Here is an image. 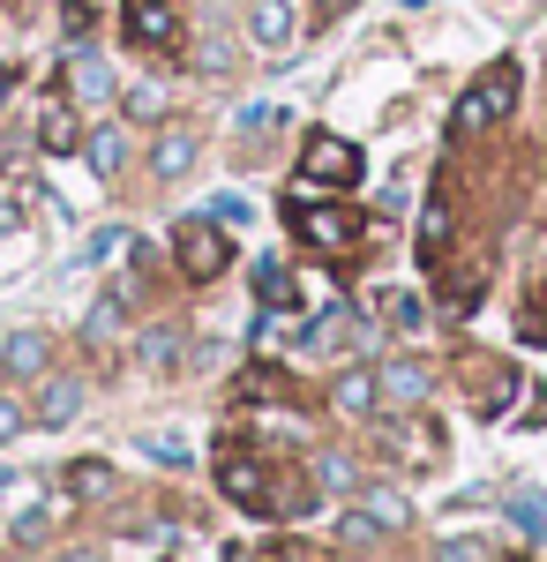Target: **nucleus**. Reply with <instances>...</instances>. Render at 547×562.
Returning a JSON list of instances; mask_svg holds the SVG:
<instances>
[{
	"mask_svg": "<svg viewBox=\"0 0 547 562\" xmlns=\"http://www.w3.org/2000/svg\"><path fill=\"white\" fill-rule=\"evenodd\" d=\"M113 330H121V293H113V301H98V307H90V338L105 346Z\"/></svg>",
	"mask_w": 547,
	"mask_h": 562,
	"instance_id": "nucleus-28",
	"label": "nucleus"
},
{
	"mask_svg": "<svg viewBox=\"0 0 547 562\" xmlns=\"http://www.w3.org/2000/svg\"><path fill=\"white\" fill-rule=\"evenodd\" d=\"M217 487H225V503H241V510H255V518L286 510L278 487H270V465H255V458H225V465H217Z\"/></svg>",
	"mask_w": 547,
	"mask_h": 562,
	"instance_id": "nucleus-4",
	"label": "nucleus"
},
{
	"mask_svg": "<svg viewBox=\"0 0 547 562\" xmlns=\"http://www.w3.org/2000/svg\"><path fill=\"white\" fill-rule=\"evenodd\" d=\"M143 360L150 368H180V330H143Z\"/></svg>",
	"mask_w": 547,
	"mask_h": 562,
	"instance_id": "nucleus-21",
	"label": "nucleus"
},
{
	"mask_svg": "<svg viewBox=\"0 0 547 562\" xmlns=\"http://www.w3.org/2000/svg\"><path fill=\"white\" fill-rule=\"evenodd\" d=\"M60 562H105V555H98V548H68Z\"/></svg>",
	"mask_w": 547,
	"mask_h": 562,
	"instance_id": "nucleus-36",
	"label": "nucleus"
},
{
	"mask_svg": "<svg viewBox=\"0 0 547 562\" xmlns=\"http://www.w3.org/2000/svg\"><path fill=\"white\" fill-rule=\"evenodd\" d=\"M83 413V383L76 375H45V390H38V428H68Z\"/></svg>",
	"mask_w": 547,
	"mask_h": 562,
	"instance_id": "nucleus-9",
	"label": "nucleus"
},
{
	"mask_svg": "<svg viewBox=\"0 0 547 562\" xmlns=\"http://www.w3.org/2000/svg\"><path fill=\"white\" fill-rule=\"evenodd\" d=\"M188 166H196V135H188V128H166V135H158V150H150V173H158V180H180Z\"/></svg>",
	"mask_w": 547,
	"mask_h": 562,
	"instance_id": "nucleus-15",
	"label": "nucleus"
},
{
	"mask_svg": "<svg viewBox=\"0 0 547 562\" xmlns=\"http://www.w3.org/2000/svg\"><path fill=\"white\" fill-rule=\"evenodd\" d=\"M315 480H323L331 495H345V487H360V480H353V458H323V465H315Z\"/></svg>",
	"mask_w": 547,
	"mask_h": 562,
	"instance_id": "nucleus-27",
	"label": "nucleus"
},
{
	"mask_svg": "<svg viewBox=\"0 0 547 562\" xmlns=\"http://www.w3.org/2000/svg\"><path fill=\"white\" fill-rule=\"evenodd\" d=\"M286 217H293L300 240H308V248H323V256H345V248L360 240V217L345 211V203H315V188H293Z\"/></svg>",
	"mask_w": 547,
	"mask_h": 562,
	"instance_id": "nucleus-1",
	"label": "nucleus"
},
{
	"mask_svg": "<svg viewBox=\"0 0 547 562\" xmlns=\"http://www.w3.org/2000/svg\"><path fill=\"white\" fill-rule=\"evenodd\" d=\"M540 420H547V390H540Z\"/></svg>",
	"mask_w": 547,
	"mask_h": 562,
	"instance_id": "nucleus-38",
	"label": "nucleus"
},
{
	"mask_svg": "<svg viewBox=\"0 0 547 562\" xmlns=\"http://www.w3.org/2000/svg\"><path fill=\"white\" fill-rule=\"evenodd\" d=\"M510 525H517L525 540H547V503L540 495H510Z\"/></svg>",
	"mask_w": 547,
	"mask_h": 562,
	"instance_id": "nucleus-20",
	"label": "nucleus"
},
{
	"mask_svg": "<svg viewBox=\"0 0 547 562\" xmlns=\"http://www.w3.org/2000/svg\"><path fill=\"white\" fill-rule=\"evenodd\" d=\"M300 166H308L300 180H315V188H353L360 180V150L345 135H308V158Z\"/></svg>",
	"mask_w": 547,
	"mask_h": 562,
	"instance_id": "nucleus-5",
	"label": "nucleus"
},
{
	"mask_svg": "<svg viewBox=\"0 0 547 562\" xmlns=\"http://www.w3.org/2000/svg\"><path fill=\"white\" fill-rule=\"evenodd\" d=\"M68 495H83V503H98V495H113V465H105V458H76V465H68Z\"/></svg>",
	"mask_w": 547,
	"mask_h": 562,
	"instance_id": "nucleus-17",
	"label": "nucleus"
},
{
	"mask_svg": "<svg viewBox=\"0 0 547 562\" xmlns=\"http://www.w3.org/2000/svg\"><path fill=\"white\" fill-rule=\"evenodd\" d=\"M23 428H31V413H23V405H15V397L0 390V442H15Z\"/></svg>",
	"mask_w": 547,
	"mask_h": 562,
	"instance_id": "nucleus-30",
	"label": "nucleus"
},
{
	"mask_svg": "<svg viewBox=\"0 0 547 562\" xmlns=\"http://www.w3.org/2000/svg\"><path fill=\"white\" fill-rule=\"evenodd\" d=\"M510 105H517V60H495V68L458 98V121H450V128L480 135V128H495V121H510Z\"/></svg>",
	"mask_w": 547,
	"mask_h": 562,
	"instance_id": "nucleus-2",
	"label": "nucleus"
},
{
	"mask_svg": "<svg viewBox=\"0 0 547 562\" xmlns=\"http://www.w3.org/2000/svg\"><path fill=\"white\" fill-rule=\"evenodd\" d=\"M135 450L158 458V465H188V442H180V435H135Z\"/></svg>",
	"mask_w": 547,
	"mask_h": 562,
	"instance_id": "nucleus-22",
	"label": "nucleus"
},
{
	"mask_svg": "<svg viewBox=\"0 0 547 562\" xmlns=\"http://www.w3.org/2000/svg\"><path fill=\"white\" fill-rule=\"evenodd\" d=\"M241 397H286V375H270V368H248V375H241Z\"/></svg>",
	"mask_w": 547,
	"mask_h": 562,
	"instance_id": "nucleus-26",
	"label": "nucleus"
},
{
	"mask_svg": "<svg viewBox=\"0 0 547 562\" xmlns=\"http://www.w3.org/2000/svg\"><path fill=\"white\" fill-rule=\"evenodd\" d=\"M83 158H90V173H98V180H113L127 166V128H113V121H105V128H90L83 135Z\"/></svg>",
	"mask_w": 547,
	"mask_h": 562,
	"instance_id": "nucleus-12",
	"label": "nucleus"
},
{
	"mask_svg": "<svg viewBox=\"0 0 547 562\" xmlns=\"http://www.w3.org/2000/svg\"><path fill=\"white\" fill-rule=\"evenodd\" d=\"M293 31H300L293 0H248V38L263 45V53H278V45H293Z\"/></svg>",
	"mask_w": 547,
	"mask_h": 562,
	"instance_id": "nucleus-7",
	"label": "nucleus"
},
{
	"mask_svg": "<svg viewBox=\"0 0 547 562\" xmlns=\"http://www.w3.org/2000/svg\"><path fill=\"white\" fill-rule=\"evenodd\" d=\"M510 397H517V368H510V360H495V368H488V383H480V413L495 420Z\"/></svg>",
	"mask_w": 547,
	"mask_h": 562,
	"instance_id": "nucleus-19",
	"label": "nucleus"
},
{
	"mask_svg": "<svg viewBox=\"0 0 547 562\" xmlns=\"http://www.w3.org/2000/svg\"><path fill=\"white\" fill-rule=\"evenodd\" d=\"M472 301H480V278L458 270V278H450V307H472Z\"/></svg>",
	"mask_w": 547,
	"mask_h": 562,
	"instance_id": "nucleus-33",
	"label": "nucleus"
},
{
	"mask_svg": "<svg viewBox=\"0 0 547 562\" xmlns=\"http://www.w3.org/2000/svg\"><path fill=\"white\" fill-rule=\"evenodd\" d=\"M331 405H337V413H353V420H360V413H376V405H382L376 375H368V368H345V375L331 383Z\"/></svg>",
	"mask_w": 547,
	"mask_h": 562,
	"instance_id": "nucleus-13",
	"label": "nucleus"
},
{
	"mask_svg": "<svg viewBox=\"0 0 547 562\" xmlns=\"http://www.w3.org/2000/svg\"><path fill=\"white\" fill-rule=\"evenodd\" d=\"M121 31H127V45H150V53H172V45H180V15H172V0H127Z\"/></svg>",
	"mask_w": 547,
	"mask_h": 562,
	"instance_id": "nucleus-6",
	"label": "nucleus"
},
{
	"mask_svg": "<svg viewBox=\"0 0 547 562\" xmlns=\"http://www.w3.org/2000/svg\"><path fill=\"white\" fill-rule=\"evenodd\" d=\"M376 390L390 397V405H421V397H427V368H421V360H382Z\"/></svg>",
	"mask_w": 547,
	"mask_h": 562,
	"instance_id": "nucleus-11",
	"label": "nucleus"
},
{
	"mask_svg": "<svg viewBox=\"0 0 547 562\" xmlns=\"http://www.w3.org/2000/svg\"><path fill=\"white\" fill-rule=\"evenodd\" d=\"M76 98H113V76L98 60H76Z\"/></svg>",
	"mask_w": 547,
	"mask_h": 562,
	"instance_id": "nucleus-25",
	"label": "nucleus"
},
{
	"mask_svg": "<svg viewBox=\"0 0 547 562\" xmlns=\"http://www.w3.org/2000/svg\"><path fill=\"white\" fill-rule=\"evenodd\" d=\"M435 562H488V548H472V540H443Z\"/></svg>",
	"mask_w": 547,
	"mask_h": 562,
	"instance_id": "nucleus-31",
	"label": "nucleus"
},
{
	"mask_svg": "<svg viewBox=\"0 0 547 562\" xmlns=\"http://www.w3.org/2000/svg\"><path fill=\"white\" fill-rule=\"evenodd\" d=\"M263 562H286V555H263Z\"/></svg>",
	"mask_w": 547,
	"mask_h": 562,
	"instance_id": "nucleus-39",
	"label": "nucleus"
},
{
	"mask_svg": "<svg viewBox=\"0 0 547 562\" xmlns=\"http://www.w3.org/2000/svg\"><path fill=\"white\" fill-rule=\"evenodd\" d=\"M15 225H23V211H15V203L0 195V233H15Z\"/></svg>",
	"mask_w": 547,
	"mask_h": 562,
	"instance_id": "nucleus-35",
	"label": "nucleus"
},
{
	"mask_svg": "<svg viewBox=\"0 0 547 562\" xmlns=\"http://www.w3.org/2000/svg\"><path fill=\"white\" fill-rule=\"evenodd\" d=\"M38 143L53 150V158H68V150H83V121H76V105H45V121H38Z\"/></svg>",
	"mask_w": 547,
	"mask_h": 562,
	"instance_id": "nucleus-14",
	"label": "nucleus"
},
{
	"mask_svg": "<svg viewBox=\"0 0 547 562\" xmlns=\"http://www.w3.org/2000/svg\"><path fill=\"white\" fill-rule=\"evenodd\" d=\"M382 315H390L398 330H421V323H427V307L413 301V293H390V301H382Z\"/></svg>",
	"mask_w": 547,
	"mask_h": 562,
	"instance_id": "nucleus-24",
	"label": "nucleus"
},
{
	"mask_svg": "<svg viewBox=\"0 0 547 562\" xmlns=\"http://www.w3.org/2000/svg\"><path fill=\"white\" fill-rule=\"evenodd\" d=\"M172 262H180L196 285H211V278H225V262H233V240L217 233L211 217H180V225H172Z\"/></svg>",
	"mask_w": 547,
	"mask_h": 562,
	"instance_id": "nucleus-3",
	"label": "nucleus"
},
{
	"mask_svg": "<svg viewBox=\"0 0 547 562\" xmlns=\"http://www.w3.org/2000/svg\"><path fill=\"white\" fill-rule=\"evenodd\" d=\"M345 8H353V0H315V8H308V31H323V23H337Z\"/></svg>",
	"mask_w": 547,
	"mask_h": 562,
	"instance_id": "nucleus-34",
	"label": "nucleus"
},
{
	"mask_svg": "<svg viewBox=\"0 0 547 562\" xmlns=\"http://www.w3.org/2000/svg\"><path fill=\"white\" fill-rule=\"evenodd\" d=\"M8 90H15V68H0V105H8Z\"/></svg>",
	"mask_w": 547,
	"mask_h": 562,
	"instance_id": "nucleus-37",
	"label": "nucleus"
},
{
	"mask_svg": "<svg viewBox=\"0 0 547 562\" xmlns=\"http://www.w3.org/2000/svg\"><path fill=\"white\" fill-rule=\"evenodd\" d=\"M0 360H8L15 383H38L45 368H53V338H45V330H15V338L0 346Z\"/></svg>",
	"mask_w": 547,
	"mask_h": 562,
	"instance_id": "nucleus-8",
	"label": "nucleus"
},
{
	"mask_svg": "<svg viewBox=\"0 0 547 562\" xmlns=\"http://www.w3.org/2000/svg\"><path fill=\"white\" fill-rule=\"evenodd\" d=\"M353 330H360V323H353V307H331L323 323H308V346H315V352H337V346H353Z\"/></svg>",
	"mask_w": 547,
	"mask_h": 562,
	"instance_id": "nucleus-18",
	"label": "nucleus"
},
{
	"mask_svg": "<svg viewBox=\"0 0 547 562\" xmlns=\"http://www.w3.org/2000/svg\"><path fill=\"white\" fill-rule=\"evenodd\" d=\"M293 301V285H286V270L278 262H263V307H286Z\"/></svg>",
	"mask_w": 547,
	"mask_h": 562,
	"instance_id": "nucleus-29",
	"label": "nucleus"
},
{
	"mask_svg": "<svg viewBox=\"0 0 547 562\" xmlns=\"http://www.w3.org/2000/svg\"><path fill=\"white\" fill-rule=\"evenodd\" d=\"M353 510L376 525V532H405V525H413V503H405L398 487H360V503H353Z\"/></svg>",
	"mask_w": 547,
	"mask_h": 562,
	"instance_id": "nucleus-10",
	"label": "nucleus"
},
{
	"mask_svg": "<svg viewBox=\"0 0 547 562\" xmlns=\"http://www.w3.org/2000/svg\"><path fill=\"white\" fill-rule=\"evenodd\" d=\"M450 256V195H427V217H421V262H443Z\"/></svg>",
	"mask_w": 547,
	"mask_h": 562,
	"instance_id": "nucleus-16",
	"label": "nucleus"
},
{
	"mask_svg": "<svg viewBox=\"0 0 547 562\" xmlns=\"http://www.w3.org/2000/svg\"><path fill=\"white\" fill-rule=\"evenodd\" d=\"M278 121H286L278 105H241V113H233V128H241V143H248V135H270Z\"/></svg>",
	"mask_w": 547,
	"mask_h": 562,
	"instance_id": "nucleus-23",
	"label": "nucleus"
},
{
	"mask_svg": "<svg viewBox=\"0 0 547 562\" xmlns=\"http://www.w3.org/2000/svg\"><path fill=\"white\" fill-rule=\"evenodd\" d=\"M60 31H68V38H83V31H90V8H83V0H60Z\"/></svg>",
	"mask_w": 547,
	"mask_h": 562,
	"instance_id": "nucleus-32",
	"label": "nucleus"
}]
</instances>
